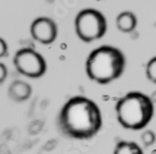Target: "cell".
Returning <instances> with one entry per match:
<instances>
[{"label":"cell","instance_id":"cell-1","mask_svg":"<svg viewBox=\"0 0 156 154\" xmlns=\"http://www.w3.org/2000/svg\"><path fill=\"white\" fill-rule=\"evenodd\" d=\"M57 124L66 138L90 139L102 126L101 112L93 100L85 97H73L62 108Z\"/></svg>","mask_w":156,"mask_h":154},{"label":"cell","instance_id":"cell-2","mask_svg":"<svg viewBox=\"0 0 156 154\" xmlns=\"http://www.w3.org/2000/svg\"><path fill=\"white\" fill-rule=\"evenodd\" d=\"M125 67V55L120 49L111 46H102L93 50L86 62L87 76L101 85L118 79L123 74Z\"/></svg>","mask_w":156,"mask_h":154},{"label":"cell","instance_id":"cell-3","mask_svg":"<svg viewBox=\"0 0 156 154\" xmlns=\"http://www.w3.org/2000/svg\"><path fill=\"white\" fill-rule=\"evenodd\" d=\"M115 111L120 124L130 130H140L152 119L154 107L151 100L138 91L127 93L116 103Z\"/></svg>","mask_w":156,"mask_h":154},{"label":"cell","instance_id":"cell-4","mask_svg":"<svg viewBox=\"0 0 156 154\" xmlns=\"http://www.w3.org/2000/svg\"><path fill=\"white\" fill-rule=\"evenodd\" d=\"M75 32L86 43L101 38L107 31V22L104 16L93 9L81 10L75 18Z\"/></svg>","mask_w":156,"mask_h":154},{"label":"cell","instance_id":"cell-5","mask_svg":"<svg viewBox=\"0 0 156 154\" xmlns=\"http://www.w3.org/2000/svg\"><path fill=\"white\" fill-rule=\"evenodd\" d=\"M13 63L20 73L29 78H39L47 71V63L43 56L28 47L16 52Z\"/></svg>","mask_w":156,"mask_h":154},{"label":"cell","instance_id":"cell-6","mask_svg":"<svg viewBox=\"0 0 156 154\" xmlns=\"http://www.w3.org/2000/svg\"><path fill=\"white\" fill-rule=\"evenodd\" d=\"M33 38L43 45L52 44L58 35V27L53 20L48 17H39L31 24Z\"/></svg>","mask_w":156,"mask_h":154},{"label":"cell","instance_id":"cell-7","mask_svg":"<svg viewBox=\"0 0 156 154\" xmlns=\"http://www.w3.org/2000/svg\"><path fill=\"white\" fill-rule=\"evenodd\" d=\"M32 86L25 81L15 80L10 83L8 95L11 100L14 102H23L26 101L32 95Z\"/></svg>","mask_w":156,"mask_h":154},{"label":"cell","instance_id":"cell-8","mask_svg":"<svg viewBox=\"0 0 156 154\" xmlns=\"http://www.w3.org/2000/svg\"><path fill=\"white\" fill-rule=\"evenodd\" d=\"M138 24V20L134 13L130 11H124L116 18V26L123 33L133 32Z\"/></svg>","mask_w":156,"mask_h":154},{"label":"cell","instance_id":"cell-9","mask_svg":"<svg viewBox=\"0 0 156 154\" xmlns=\"http://www.w3.org/2000/svg\"><path fill=\"white\" fill-rule=\"evenodd\" d=\"M113 154H144L141 148L132 141H120L117 143Z\"/></svg>","mask_w":156,"mask_h":154},{"label":"cell","instance_id":"cell-10","mask_svg":"<svg viewBox=\"0 0 156 154\" xmlns=\"http://www.w3.org/2000/svg\"><path fill=\"white\" fill-rule=\"evenodd\" d=\"M146 75L151 82L153 84L156 83V58H152L148 62L146 66Z\"/></svg>","mask_w":156,"mask_h":154},{"label":"cell","instance_id":"cell-11","mask_svg":"<svg viewBox=\"0 0 156 154\" xmlns=\"http://www.w3.org/2000/svg\"><path fill=\"white\" fill-rule=\"evenodd\" d=\"M141 141L145 147H150L155 142V135L151 130H146L141 135Z\"/></svg>","mask_w":156,"mask_h":154},{"label":"cell","instance_id":"cell-12","mask_svg":"<svg viewBox=\"0 0 156 154\" xmlns=\"http://www.w3.org/2000/svg\"><path fill=\"white\" fill-rule=\"evenodd\" d=\"M8 55H9L8 45L6 41L0 37V59H1V58H6Z\"/></svg>","mask_w":156,"mask_h":154},{"label":"cell","instance_id":"cell-13","mask_svg":"<svg viewBox=\"0 0 156 154\" xmlns=\"http://www.w3.org/2000/svg\"><path fill=\"white\" fill-rule=\"evenodd\" d=\"M7 76H8V68L4 63L0 62V84L5 82Z\"/></svg>","mask_w":156,"mask_h":154}]
</instances>
